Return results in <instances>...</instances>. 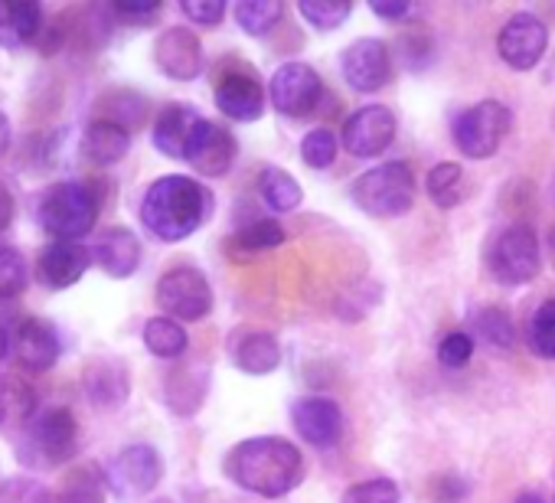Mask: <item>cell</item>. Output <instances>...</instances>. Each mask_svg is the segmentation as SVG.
I'll list each match as a JSON object with an SVG mask.
<instances>
[{
	"label": "cell",
	"instance_id": "obj_1",
	"mask_svg": "<svg viewBox=\"0 0 555 503\" xmlns=\"http://www.w3.org/2000/svg\"><path fill=\"white\" fill-rule=\"evenodd\" d=\"M225 477L248 493L278 500L305 480V457L298 444L278 435H258L238 441L225 454Z\"/></svg>",
	"mask_w": 555,
	"mask_h": 503
},
{
	"label": "cell",
	"instance_id": "obj_2",
	"mask_svg": "<svg viewBox=\"0 0 555 503\" xmlns=\"http://www.w3.org/2000/svg\"><path fill=\"white\" fill-rule=\"evenodd\" d=\"M212 212V193L183 173H167L154 180L141 199V222L160 242L190 238Z\"/></svg>",
	"mask_w": 555,
	"mask_h": 503
},
{
	"label": "cell",
	"instance_id": "obj_3",
	"mask_svg": "<svg viewBox=\"0 0 555 503\" xmlns=\"http://www.w3.org/2000/svg\"><path fill=\"white\" fill-rule=\"evenodd\" d=\"M102 190L89 180H60L40 199V225L53 242H82L99 222Z\"/></svg>",
	"mask_w": 555,
	"mask_h": 503
},
{
	"label": "cell",
	"instance_id": "obj_4",
	"mask_svg": "<svg viewBox=\"0 0 555 503\" xmlns=\"http://www.w3.org/2000/svg\"><path fill=\"white\" fill-rule=\"evenodd\" d=\"M415 193H418V180H415L412 167L402 160H389V164L366 170L363 177H357V183L350 190L353 203L373 219L405 216L415 206Z\"/></svg>",
	"mask_w": 555,
	"mask_h": 503
},
{
	"label": "cell",
	"instance_id": "obj_5",
	"mask_svg": "<svg viewBox=\"0 0 555 503\" xmlns=\"http://www.w3.org/2000/svg\"><path fill=\"white\" fill-rule=\"evenodd\" d=\"M542 269L539 238L526 222L500 229L487 245V272L500 285H526Z\"/></svg>",
	"mask_w": 555,
	"mask_h": 503
},
{
	"label": "cell",
	"instance_id": "obj_6",
	"mask_svg": "<svg viewBox=\"0 0 555 503\" xmlns=\"http://www.w3.org/2000/svg\"><path fill=\"white\" fill-rule=\"evenodd\" d=\"M513 125V115L503 102L496 99H483L470 108H464L454 125H451V138L454 147L470 157V160H487L496 154V147L503 144L506 131Z\"/></svg>",
	"mask_w": 555,
	"mask_h": 503
},
{
	"label": "cell",
	"instance_id": "obj_7",
	"mask_svg": "<svg viewBox=\"0 0 555 503\" xmlns=\"http://www.w3.org/2000/svg\"><path fill=\"white\" fill-rule=\"evenodd\" d=\"M157 308L170 321L196 324L212 311V288L209 279L193 266H177L157 282Z\"/></svg>",
	"mask_w": 555,
	"mask_h": 503
},
{
	"label": "cell",
	"instance_id": "obj_8",
	"mask_svg": "<svg viewBox=\"0 0 555 503\" xmlns=\"http://www.w3.org/2000/svg\"><path fill=\"white\" fill-rule=\"evenodd\" d=\"M27 448L43 464H66L79 448L76 415L63 405L37 409V415L27 422Z\"/></svg>",
	"mask_w": 555,
	"mask_h": 503
},
{
	"label": "cell",
	"instance_id": "obj_9",
	"mask_svg": "<svg viewBox=\"0 0 555 503\" xmlns=\"http://www.w3.org/2000/svg\"><path fill=\"white\" fill-rule=\"evenodd\" d=\"M164 477V461L157 454L154 444H131L121 454H115V461L105 470L108 490L118 500H141L147 496Z\"/></svg>",
	"mask_w": 555,
	"mask_h": 503
},
{
	"label": "cell",
	"instance_id": "obj_10",
	"mask_svg": "<svg viewBox=\"0 0 555 503\" xmlns=\"http://www.w3.org/2000/svg\"><path fill=\"white\" fill-rule=\"evenodd\" d=\"M324 92V82L314 66L308 63H285L278 66L271 82H268V102L274 112L288 118H305L318 108Z\"/></svg>",
	"mask_w": 555,
	"mask_h": 503
},
{
	"label": "cell",
	"instance_id": "obj_11",
	"mask_svg": "<svg viewBox=\"0 0 555 503\" xmlns=\"http://www.w3.org/2000/svg\"><path fill=\"white\" fill-rule=\"evenodd\" d=\"M396 131H399V118L389 105H363L344 121L340 141L347 154L370 160L389 151V144L396 141Z\"/></svg>",
	"mask_w": 555,
	"mask_h": 503
},
{
	"label": "cell",
	"instance_id": "obj_12",
	"mask_svg": "<svg viewBox=\"0 0 555 503\" xmlns=\"http://www.w3.org/2000/svg\"><path fill=\"white\" fill-rule=\"evenodd\" d=\"M545 47H548V27L535 14H526V11L513 14L500 27V37H496L500 60L516 73L535 69L539 60L545 56Z\"/></svg>",
	"mask_w": 555,
	"mask_h": 503
},
{
	"label": "cell",
	"instance_id": "obj_13",
	"mask_svg": "<svg viewBox=\"0 0 555 503\" xmlns=\"http://www.w3.org/2000/svg\"><path fill=\"white\" fill-rule=\"evenodd\" d=\"M340 73L353 92H379L392 79V53L376 37H360L340 53Z\"/></svg>",
	"mask_w": 555,
	"mask_h": 503
},
{
	"label": "cell",
	"instance_id": "obj_14",
	"mask_svg": "<svg viewBox=\"0 0 555 503\" xmlns=\"http://www.w3.org/2000/svg\"><path fill=\"white\" fill-rule=\"evenodd\" d=\"M235 154H238V144H235V134L219 125V121H209V118H199V125L193 128V138L186 144V164L203 173V177H222L232 170L235 164Z\"/></svg>",
	"mask_w": 555,
	"mask_h": 503
},
{
	"label": "cell",
	"instance_id": "obj_15",
	"mask_svg": "<svg viewBox=\"0 0 555 503\" xmlns=\"http://www.w3.org/2000/svg\"><path fill=\"white\" fill-rule=\"evenodd\" d=\"M92 262V248L82 242H50L47 248H40L37 279L50 292H66L76 282H82Z\"/></svg>",
	"mask_w": 555,
	"mask_h": 503
},
{
	"label": "cell",
	"instance_id": "obj_16",
	"mask_svg": "<svg viewBox=\"0 0 555 503\" xmlns=\"http://www.w3.org/2000/svg\"><path fill=\"white\" fill-rule=\"evenodd\" d=\"M157 69L173 82H193L203 73V43L190 27H170L154 43Z\"/></svg>",
	"mask_w": 555,
	"mask_h": 503
},
{
	"label": "cell",
	"instance_id": "obj_17",
	"mask_svg": "<svg viewBox=\"0 0 555 503\" xmlns=\"http://www.w3.org/2000/svg\"><path fill=\"white\" fill-rule=\"evenodd\" d=\"M295 431L314 448H334L344 435V412L327 396H301L292 405Z\"/></svg>",
	"mask_w": 555,
	"mask_h": 503
},
{
	"label": "cell",
	"instance_id": "obj_18",
	"mask_svg": "<svg viewBox=\"0 0 555 503\" xmlns=\"http://www.w3.org/2000/svg\"><path fill=\"white\" fill-rule=\"evenodd\" d=\"M60 353H63V344H60V334L50 321H40V318H30L17 327V337H14V357L24 370L30 373H50L56 363H60Z\"/></svg>",
	"mask_w": 555,
	"mask_h": 503
},
{
	"label": "cell",
	"instance_id": "obj_19",
	"mask_svg": "<svg viewBox=\"0 0 555 503\" xmlns=\"http://www.w3.org/2000/svg\"><path fill=\"white\" fill-rule=\"evenodd\" d=\"M92 259L108 279H131L141 266V242L131 229L112 225L95 238Z\"/></svg>",
	"mask_w": 555,
	"mask_h": 503
},
{
	"label": "cell",
	"instance_id": "obj_20",
	"mask_svg": "<svg viewBox=\"0 0 555 503\" xmlns=\"http://www.w3.org/2000/svg\"><path fill=\"white\" fill-rule=\"evenodd\" d=\"M216 105L232 121H258L264 115V89L251 73H225L216 82Z\"/></svg>",
	"mask_w": 555,
	"mask_h": 503
},
{
	"label": "cell",
	"instance_id": "obj_21",
	"mask_svg": "<svg viewBox=\"0 0 555 503\" xmlns=\"http://www.w3.org/2000/svg\"><path fill=\"white\" fill-rule=\"evenodd\" d=\"M43 30V8L37 0H0V47L21 50Z\"/></svg>",
	"mask_w": 555,
	"mask_h": 503
},
{
	"label": "cell",
	"instance_id": "obj_22",
	"mask_svg": "<svg viewBox=\"0 0 555 503\" xmlns=\"http://www.w3.org/2000/svg\"><path fill=\"white\" fill-rule=\"evenodd\" d=\"M196 125H199V115L190 105H180V102L167 105L157 115V121H154V134H151L154 138V147L164 157H170V160H183L186 157V144L193 138V128Z\"/></svg>",
	"mask_w": 555,
	"mask_h": 503
},
{
	"label": "cell",
	"instance_id": "obj_23",
	"mask_svg": "<svg viewBox=\"0 0 555 503\" xmlns=\"http://www.w3.org/2000/svg\"><path fill=\"white\" fill-rule=\"evenodd\" d=\"M232 363L248 376H268L282 363V344L264 331H242L232 344Z\"/></svg>",
	"mask_w": 555,
	"mask_h": 503
},
{
	"label": "cell",
	"instance_id": "obj_24",
	"mask_svg": "<svg viewBox=\"0 0 555 503\" xmlns=\"http://www.w3.org/2000/svg\"><path fill=\"white\" fill-rule=\"evenodd\" d=\"M82 386H86V396L102 405V409H115L128 399V370L121 363H112V360H99V363H89L86 373H82Z\"/></svg>",
	"mask_w": 555,
	"mask_h": 503
},
{
	"label": "cell",
	"instance_id": "obj_25",
	"mask_svg": "<svg viewBox=\"0 0 555 503\" xmlns=\"http://www.w3.org/2000/svg\"><path fill=\"white\" fill-rule=\"evenodd\" d=\"M131 147V131L115 125V121H102L95 118L89 128H86V138H82V154L95 164V167H112L118 164Z\"/></svg>",
	"mask_w": 555,
	"mask_h": 503
},
{
	"label": "cell",
	"instance_id": "obj_26",
	"mask_svg": "<svg viewBox=\"0 0 555 503\" xmlns=\"http://www.w3.org/2000/svg\"><path fill=\"white\" fill-rule=\"evenodd\" d=\"M425 193L431 196V203L438 209H454L470 196V180H467L461 164L444 160V164H435L425 173Z\"/></svg>",
	"mask_w": 555,
	"mask_h": 503
},
{
	"label": "cell",
	"instance_id": "obj_27",
	"mask_svg": "<svg viewBox=\"0 0 555 503\" xmlns=\"http://www.w3.org/2000/svg\"><path fill=\"white\" fill-rule=\"evenodd\" d=\"M34 415H37L34 389L11 373H0V428L27 425Z\"/></svg>",
	"mask_w": 555,
	"mask_h": 503
},
{
	"label": "cell",
	"instance_id": "obj_28",
	"mask_svg": "<svg viewBox=\"0 0 555 503\" xmlns=\"http://www.w3.org/2000/svg\"><path fill=\"white\" fill-rule=\"evenodd\" d=\"M258 190H261V199L268 203V209H274V212H292L305 199L301 183L282 167H264L258 177Z\"/></svg>",
	"mask_w": 555,
	"mask_h": 503
},
{
	"label": "cell",
	"instance_id": "obj_29",
	"mask_svg": "<svg viewBox=\"0 0 555 503\" xmlns=\"http://www.w3.org/2000/svg\"><path fill=\"white\" fill-rule=\"evenodd\" d=\"M144 347L147 353H154L157 360H177L186 353L190 347V337L183 331L180 321H170V318H151L144 324Z\"/></svg>",
	"mask_w": 555,
	"mask_h": 503
},
{
	"label": "cell",
	"instance_id": "obj_30",
	"mask_svg": "<svg viewBox=\"0 0 555 503\" xmlns=\"http://www.w3.org/2000/svg\"><path fill=\"white\" fill-rule=\"evenodd\" d=\"M232 14H235V24L248 37H264L278 21L285 17V4L282 0H238Z\"/></svg>",
	"mask_w": 555,
	"mask_h": 503
},
{
	"label": "cell",
	"instance_id": "obj_31",
	"mask_svg": "<svg viewBox=\"0 0 555 503\" xmlns=\"http://www.w3.org/2000/svg\"><path fill=\"white\" fill-rule=\"evenodd\" d=\"M298 14L314 27V30H337L344 27V21L353 14V4H347V0H301L298 4Z\"/></svg>",
	"mask_w": 555,
	"mask_h": 503
},
{
	"label": "cell",
	"instance_id": "obj_32",
	"mask_svg": "<svg viewBox=\"0 0 555 503\" xmlns=\"http://www.w3.org/2000/svg\"><path fill=\"white\" fill-rule=\"evenodd\" d=\"M285 238H288L285 225H282V222H274V219H264V216L245 222V225L235 232V245L245 248V252H264V248L282 245Z\"/></svg>",
	"mask_w": 555,
	"mask_h": 503
},
{
	"label": "cell",
	"instance_id": "obj_33",
	"mask_svg": "<svg viewBox=\"0 0 555 503\" xmlns=\"http://www.w3.org/2000/svg\"><path fill=\"white\" fill-rule=\"evenodd\" d=\"M474 334L480 340H487L490 347H500V350H509L513 340H516V331H513V321L506 318V311L500 308H483L474 314Z\"/></svg>",
	"mask_w": 555,
	"mask_h": 503
},
{
	"label": "cell",
	"instance_id": "obj_34",
	"mask_svg": "<svg viewBox=\"0 0 555 503\" xmlns=\"http://www.w3.org/2000/svg\"><path fill=\"white\" fill-rule=\"evenodd\" d=\"M27 282H30V275H27L24 256H21L14 245L0 242V298H17V295H24L27 292Z\"/></svg>",
	"mask_w": 555,
	"mask_h": 503
},
{
	"label": "cell",
	"instance_id": "obj_35",
	"mask_svg": "<svg viewBox=\"0 0 555 503\" xmlns=\"http://www.w3.org/2000/svg\"><path fill=\"white\" fill-rule=\"evenodd\" d=\"M108 480L95 467H79L63 480V500L66 503H102Z\"/></svg>",
	"mask_w": 555,
	"mask_h": 503
},
{
	"label": "cell",
	"instance_id": "obj_36",
	"mask_svg": "<svg viewBox=\"0 0 555 503\" xmlns=\"http://www.w3.org/2000/svg\"><path fill=\"white\" fill-rule=\"evenodd\" d=\"M337 151H340V141H337V134L327 131V128H314V131H308L305 141H301V160H305L311 170H327V167H334Z\"/></svg>",
	"mask_w": 555,
	"mask_h": 503
},
{
	"label": "cell",
	"instance_id": "obj_37",
	"mask_svg": "<svg viewBox=\"0 0 555 503\" xmlns=\"http://www.w3.org/2000/svg\"><path fill=\"white\" fill-rule=\"evenodd\" d=\"M529 347L539 353V357H545V360H555V298L552 301H545L535 314H532V321H529Z\"/></svg>",
	"mask_w": 555,
	"mask_h": 503
},
{
	"label": "cell",
	"instance_id": "obj_38",
	"mask_svg": "<svg viewBox=\"0 0 555 503\" xmlns=\"http://www.w3.org/2000/svg\"><path fill=\"white\" fill-rule=\"evenodd\" d=\"M340 503H399V483L389 477H370V480L350 483Z\"/></svg>",
	"mask_w": 555,
	"mask_h": 503
},
{
	"label": "cell",
	"instance_id": "obj_39",
	"mask_svg": "<svg viewBox=\"0 0 555 503\" xmlns=\"http://www.w3.org/2000/svg\"><path fill=\"white\" fill-rule=\"evenodd\" d=\"M470 357H474V337L470 334L454 331V334H444L438 340V363L444 370H461L470 363Z\"/></svg>",
	"mask_w": 555,
	"mask_h": 503
},
{
	"label": "cell",
	"instance_id": "obj_40",
	"mask_svg": "<svg viewBox=\"0 0 555 503\" xmlns=\"http://www.w3.org/2000/svg\"><path fill=\"white\" fill-rule=\"evenodd\" d=\"M0 503H50V490L34 477H11L0 483Z\"/></svg>",
	"mask_w": 555,
	"mask_h": 503
},
{
	"label": "cell",
	"instance_id": "obj_41",
	"mask_svg": "<svg viewBox=\"0 0 555 503\" xmlns=\"http://www.w3.org/2000/svg\"><path fill=\"white\" fill-rule=\"evenodd\" d=\"M203 370H177L170 379H167V405L177 409L180 405V396H193V402L199 405L203 396H206V383L193 386V376H199Z\"/></svg>",
	"mask_w": 555,
	"mask_h": 503
},
{
	"label": "cell",
	"instance_id": "obj_42",
	"mask_svg": "<svg viewBox=\"0 0 555 503\" xmlns=\"http://www.w3.org/2000/svg\"><path fill=\"white\" fill-rule=\"evenodd\" d=\"M180 11L199 27H216L225 17V0H183Z\"/></svg>",
	"mask_w": 555,
	"mask_h": 503
},
{
	"label": "cell",
	"instance_id": "obj_43",
	"mask_svg": "<svg viewBox=\"0 0 555 503\" xmlns=\"http://www.w3.org/2000/svg\"><path fill=\"white\" fill-rule=\"evenodd\" d=\"M467 496V480L457 477V474H441L435 483H431V500L435 503H461Z\"/></svg>",
	"mask_w": 555,
	"mask_h": 503
},
{
	"label": "cell",
	"instance_id": "obj_44",
	"mask_svg": "<svg viewBox=\"0 0 555 503\" xmlns=\"http://www.w3.org/2000/svg\"><path fill=\"white\" fill-rule=\"evenodd\" d=\"M370 11L376 17H383V21H402V17L412 14V4H409V0H373Z\"/></svg>",
	"mask_w": 555,
	"mask_h": 503
},
{
	"label": "cell",
	"instance_id": "obj_45",
	"mask_svg": "<svg viewBox=\"0 0 555 503\" xmlns=\"http://www.w3.org/2000/svg\"><path fill=\"white\" fill-rule=\"evenodd\" d=\"M115 11L121 17H151V14L160 11V4H157V0H141V4H115Z\"/></svg>",
	"mask_w": 555,
	"mask_h": 503
},
{
	"label": "cell",
	"instance_id": "obj_46",
	"mask_svg": "<svg viewBox=\"0 0 555 503\" xmlns=\"http://www.w3.org/2000/svg\"><path fill=\"white\" fill-rule=\"evenodd\" d=\"M14 196H11V190L4 186V183H0V232H4L11 222H14Z\"/></svg>",
	"mask_w": 555,
	"mask_h": 503
},
{
	"label": "cell",
	"instance_id": "obj_47",
	"mask_svg": "<svg viewBox=\"0 0 555 503\" xmlns=\"http://www.w3.org/2000/svg\"><path fill=\"white\" fill-rule=\"evenodd\" d=\"M11 141H14L11 121H8V115H4V112H0V157H4V154L11 151Z\"/></svg>",
	"mask_w": 555,
	"mask_h": 503
},
{
	"label": "cell",
	"instance_id": "obj_48",
	"mask_svg": "<svg viewBox=\"0 0 555 503\" xmlns=\"http://www.w3.org/2000/svg\"><path fill=\"white\" fill-rule=\"evenodd\" d=\"M8 350H11V334H8V327L0 324V360L8 357Z\"/></svg>",
	"mask_w": 555,
	"mask_h": 503
},
{
	"label": "cell",
	"instance_id": "obj_49",
	"mask_svg": "<svg viewBox=\"0 0 555 503\" xmlns=\"http://www.w3.org/2000/svg\"><path fill=\"white\" fill-rule=\"evenodd\" d=\"M516 503H545V500H542L539 493H519V496H516Z\"/></svg>",
	"mask_w": 555,
	"mask_h": 503
},
{
	"label": "cell",
	"instance_id": "obj_50",
	"mask_svg": "<svg viewBox=\"0 0 555 503\" xmlns=\"http://www.w3.org/2000/svg\"><path fill=\"white\" fill-rule=\"evenodd\" d=\"M552 193H555V183H552Z\"/></svg>",
	"mask_w": 555,
	"mask_h": 503
},
{
	"label": "cell",
	"instance_id": "obj_51",
	"mask_svg": "<svg viewBox=\"0 0 555 503\" xmlns=\"http://www.w3.org/2000/svg\"><path fill=\"white\" fill-rule=\"evenodd\" d=\"M552 503H555V496H552Z\"/></svg>",
	"mask_w": 555,
	"mask_h": 503
}]
</instances>
